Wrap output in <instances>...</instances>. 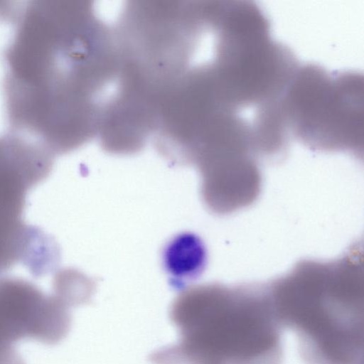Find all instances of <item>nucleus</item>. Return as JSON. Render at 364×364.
<instances>
[{
	"label": "nucleus",
	"instance_id": "obj_4",
	"mask_svg": "<svg viewBox=\"0 0 364 364\" xmlns=\"http://www.w3.org/2000/svg\"><path fill=\"white\" fill-rule=\"evenodd\" d=\"M53 288V292L73 307L90 301L93 284L79 272L66 269L56 273Z\"/></svg>",
	"mask_w": 364,
	"mask_h": 364
},
{
	"label": "nucleus",
	"instance_id": "obj_1",
	"mask_svg": "<svg viewBox=\"0 0 364 364\" xmlns=\"http://www.w3.org/2000/svg\"><path fill=\"white\" fill-rule=\"evenodd\" d=\"M272 316L230 314L207 289L183 290L173 301L170 318L178 343L164 348L168 364H230L234 359L265 358L278 364L280 346Z\"/></svg>",
	"mask_w": 364,
	"mask_h": 364
},
{
	"label": "nucleus",
	"instance_id": "obj_2",
	"mask_svg": "<svg viewBox=\"0 0 364 364\" xmlns=\"http://www.w3.org/2000/svg\"><path fill=\"white\" fill-rule=\"evenodd\" d=\"M70 309L53 291L48 294L23 279L0 277V364L23 359L16 346L21 340L61 341L71 327Z\"/></svg>",
	"mask_w": 364,
	"mask_h": 364
},
{
	"label": "nucleus",
	"instance_id": "obj_3",
	"mask_svg": "<svg viewBox=\"0 0 364 364\" xmlns=\"http://www.w3.org/2000/svg\"><path fill=\"white\" fill-rule=\"evenodd\" d=\"M162 265L174 287L197 279L207 264V250L200 237L180 233L171 239L162 251Z\"/></svg>",
	"mask_w": 364,
	"mask_h": 364
}]
</instances>
